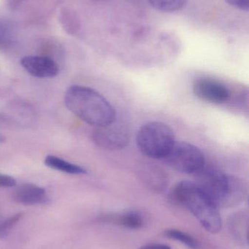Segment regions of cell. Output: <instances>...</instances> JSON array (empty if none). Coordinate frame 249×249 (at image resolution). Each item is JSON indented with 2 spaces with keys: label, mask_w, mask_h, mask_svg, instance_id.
I'll return each mask as SVG.
<instances>
[{
  "label": "cell",
  "mask_w": 249,
  "mask_h": 249,
  "mask_svg": "<svg viewBox=\"0 0 249 249\" xmlns=\"http://www.w3.org/2000/svg\"><path fill=\"white\" fill-rule=\"evenodd\" d=\"M64 103L70 112L91 125L102 127L115 121V111L111 104L90 88H69L64 96Z\"/></svg>",
  "instance_id": "6da1fadb"
},
{
  "label": "cell",
  "mask_w": 249,
  "mask_h": 249,
  "mask_svg": "<svg viewBox=\"0 0 249 249\" xmlns=\"http://www.w3.org/2000/svg\"><path fill=\"white\" fill-rule=\"evenodd\" d=\"M194 175V183L217 208L235 207L244 201L247 197V185L238 177L206 167Z\"/></svg>",
  "instance_id": "7a4b0ae2"
},
{
  "label": "cell",
  "mask_w": 249,
  "mask_h": 249,
  "mask_svg": "<svg viewBox=\"0 0 249 249\" xmlns=\"http://www.w3.org/2000/svg\"><path fill=\"white\" fill-rule=\"evenodd\" d=\"M173 196L177 202L187 208L211 233H218L222 228L219 208L194 182L182 181L175 186Z\"/></svg>",
  "instance_id": "3957f363"
},
{
  "label": "cell",
  "mask_w": 249,
  "mask_h": 249,
  "mask_svg": "<svg viewBox=\"0 0 249 249\" xmlns=\"http://www.w3.org/2000/svg\"><path fill=\"white\" fill-rule=\"evenodd\" d=\"M140 152L152 159H164L175 143L172 128L161 122H151L139 129L136 137Z\"/></svg>",
  "instance_id": "277c9868"
},
{
  "label": "cell",
  "mask_w": 249,
  "mask_h": 249,
  "mask_svg": "<svg viewBox=\"0 0 249 249\" xmlns=\"http://www.w3.org/2000/svg\"><path fill=\"white\" fill-rule=\"evenodd\" d=\"M164 160L172 169L183 174H197L206 165L202 151L187 142H175Z\"/></svg>",
  "instance_id": "5b68a950"
},
{
  "label": "cell",
  "mask_w": 249,
  "mask_h": 249,
  "mask_svg": "<svg viewBox=\"0 0 249 249\" xmlns=\"http://www.w3.org/2000/svg\"><path fill=\"white\" fill-rule=\"evenodd\" d=\"M93 139L96 145L109 150L124 149L130 142L128 129L115 121L102 127H96Z\"/></svg>",
  "instance_id": "8992f818"
},
{
  "label": "cell",
  "mask_w": 249,
  "mask_h": 249,
  "mask_svg": "<svg viewBox=\"0 0 249 249\" xmlns=\"http://www.w3.org/2000/svg\"><path fill=\"white\" fill-rule=\"evenodd\" d=\"M194 95L204 102L215 105L224 104L229 99V90L217 80L200 78L193 85Z\"/></svg>",
  "instance_id": "52a82bcc"
},
{
  "label": "cell",
  "mask_w": 249,
  "mask_h": 249,
  "mask_svg": "<svg viewBox=\"0 0 249 249\" xmlns=\"http://www.w3.org/2000/svg\"><path fill=\"white\" fill-rule=\"evenodd\" d=\"M22 67L38 78H51L58 74V64L48 56L27 55L20 60Z\"/></svg>",
  "instance_id": "ba28073f"
},
{
  "label": "cell",
  "mask_w": 249,
  "mask_h": 249,
  "mask_svg": "<svg viewBox=\"0 0 249 249\" xmlns=\"http://www.w3.org/2000/svg\"><path fill=\"white\" fill-rule=\"evenodd\" d=\"M137 174L142 182L155 193H162L168 185V176L154 164L142 163L139 165Z\"/></svg>",
  "instance_id": "9c48e42d"
},
{
  "label": "cell",
  "mask_w": 249,
  "mask_h": 249,
  "mask_svg": "<svg viewBox=\"0 0 249 249\" xmlns=\"http://www.w3.org/2000/svg\"><path fill=\"white\" fill-rule=\"evenodd\" d=\"M13 197L17 203L25 206L45 204L48 202L45 189L31 183L19 186L15 191Z\"/></svg>",
  "instance_id": "30bf717a"
},
{
  "label": "cell",
  "mask_w": 249,
  "mask_h": 249,
  "mask_svg": "<svg viewBox=\"0 0 249 249\" xmlns=\"http://www.w3.org/2000/svg\"><path fill=\"white\" fill-rule=\"evenodd\" d=\"M100 221L122 226L128 229L137 230L145 225V219L141 213L137 212H129L121 214L105 215Z\"/></svg>",
  "instance_id": "8fae6325"
},
{
  "label": "cell",
  "mask_w": 249,
  "mask_h": 249,
  "mask_svg": "<svg viewBox=\"0 0 249 249\" xmlns=\"http://www.w3.org/2000/svg\"><path fill=\"white\" fill-rule=\"evenodd\" d=\"M18 35V27L14 22L5 18H0V50L7 51L14 46Z\"/></svg>",
  "instance_id": "7c38bea8"
},
{
  "label": "cell",
  "mask_w": 249,
  "mask_h": 249,
  "mask_svg": "<svg viewBox=\"0 0 249 249\" xmlns=\"http://www.w3.org/2000/svg\"><path fill=\"white\" fill-rule=\"evenodd\" d=\"M58 18L61 27L69 35H76L80 32V20L76 13L70 7H61Z\"/></svg>",
  "instance_id": "4fadbf2b"
},
{
  "label": "cell",
  "mask_w": 249,
  "mask_h": 249,
  "mask_svg": "<svg viewBox=\"0 0 249 249\" xmlns=\"http://www.w3.org/2000/svg\"><path fill=\"white\" fill-rule=\"evenodd\" d=\"M44 162L48 168L66 173V174L80 175V174H84L86 173V170L80 165L67 162L64 159H61V158L54 156V155L47 156Z\"/></svg>",
  "instance_id": "5bb4252c"
},
{
  "label": "cell",
  "mask_w": 249,
  "mask_h": 249,
  "mask_svg": "<svg viewBox=\"0 0 249 249\" xmlns=\"http://www.w3.org/2000/svg\"><path fill=\"white\" fill-rule=\"evenodd\" d=\"M248 214L238 213L231 217L229 228L235 239L248 244Z\"/></svg>",
  "instance_id": "9a60e30c"
},
{
  "label": "cell",
  "mask_w": 249,
  "mask_h": 249,
  "mask_svg": "<svg viewBox=\"0 0 249 249\" xmlns=\"http://www.w3.org/2000/svg\"><path fill=\"white\" fill-rule=\"evenodd\" d=\"M166 238L181 242L190 249H200V244L197 240L187 232L175 229L167 230L164 232Z\"/></svg>",
  "instance_id": "2e32d148"
},
{
  "label": "cell",
  "mask_w": 249,
  "mask_h": 249,
  "mask_svg": "<svg viewBox=\"0 0 249 249\" xmlns=\"http://www.w3.org/2000/svg\"><path fill=\"white\" fill-rule=\"evenodd\" d=\"M149 4L161 12L174 13L186 7L188 0H148Z\"/></svg>",
  "instance_id": "e0dca14e"
},
{
  "label": "cell",
  "mask_w": 249,
  "mask_h": 249,
  "mask_svg": "<svg viewBox=\"0 0 249 249\" xmlns=\"http://www.w3.org/2000/svg\"><path fill=\"white\" fill-rule=\"evenodd\" d=\"M22 216H23V213H18L10 216L8 219L0 222V238H3L7 236L13 227L21 219Z\"/></svg>",
  "instance_id": "ac0fdd59"
},
{
  "label": "cell",
  "mask_w": 249,
  "mask_h": 249,
  "mask_svg": "<svg viewBox=\"0 0 249 249\" xmlns=\"http://www.w3.org/2000/svg\"><path fill=\"white\" fill-rule=\"evenodd\" d=\"M16 185V181L11 176L0 174V187H13Z\"/></svg>",
  "instance_id": "d6986e66"
},
{
  "label": "cell",
  "mask_w": 249,
  "mask_h": 249,
  "mask_svg": "<svg viewBox=\"0 0 249 249\" xmlns=\"http://www.w3.org/2000/svg\"><path fill=\"white\" fill-rule=\"evenodd\" d=\"M227 3L231 6L236 7L244 11H248L249 8V0H225Z\"/></svg>",
  "instance_id": "ffe728a7"
},
{
  "label": "cell",
  "mask_w": 249,
  "mask_h": 249,
  "mask_svg": "<svg viewBox=\"0 0 249 249\" xmlns=\"http://www.w3.org/2000/svg\"><path fill=\"white\" fill-rule=\"evenodd\" d=\"M26 0H6V5L10 10H17Z\"/></svg>",
  "instance_id": "44dd1931"
},
{
  "label": "cell",
  "mask_w": 249,
  "mask_h": 249,
  "mask_svg": "<svg viewBox=\"0 0 249 249\" xmlns=\"http://www.w3.org/2000/svg\"><path fill=\"white\" fill-rule=\"evenodd\" d=\"M139 249H171L169 246L162 244H150L143 246Z\"/></svg>",
  "instance_id": "7402d4cb"
},
{
  "label": "cell",
  "mask_w": 249,
  "mask_h": 249,
  "mask_svg": "<svg viewBox=\"0 0 249 249\" xmlns=\"http://www.w3.org/2000/svg\"><path fill=\"white\" fill-rule=\"evenodd\" d=\"M5 141V137L0 133V143H3Z\"/></svg>",
  "instance_id": "603a6c76"
}]
</instances>
